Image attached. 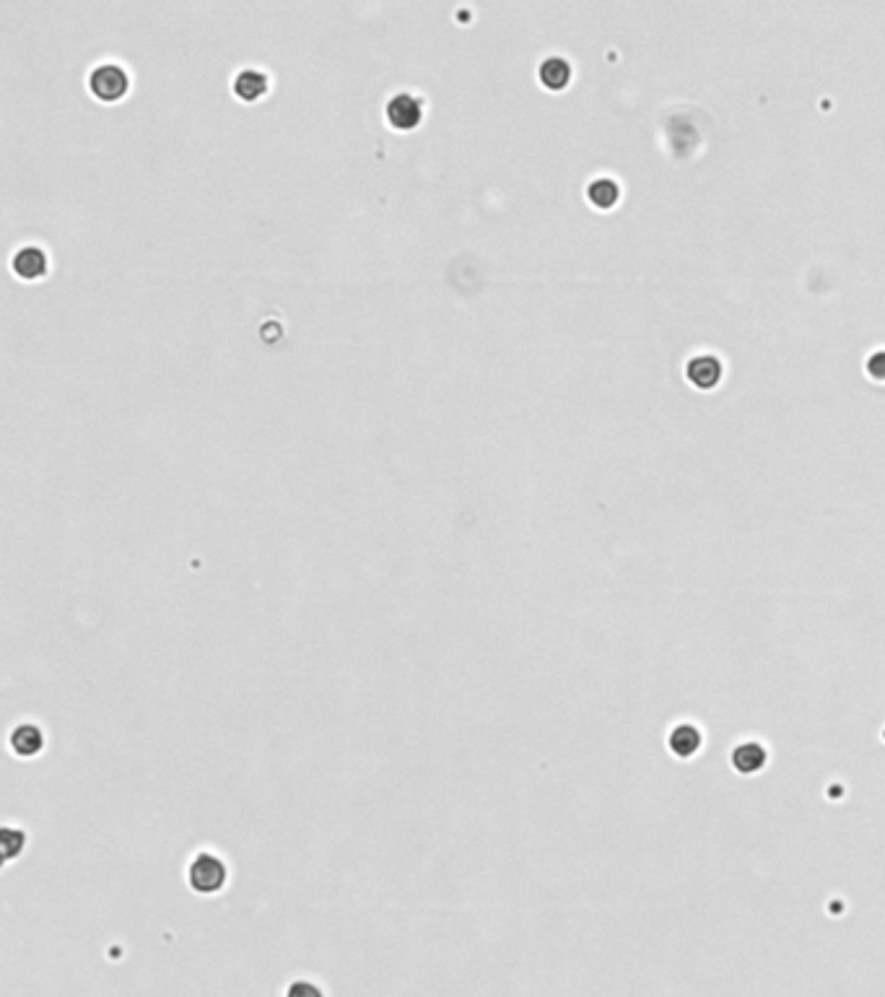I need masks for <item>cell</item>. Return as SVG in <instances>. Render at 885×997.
<instances>
[{
  "instance_id": "6da1fadb",
  "label": "cell",
  "mask_w": 885,
  "mask_h": 997,
  "mask_svg": "<svg viewBox=\"0 0 885 997\" xmlns=\"http://www.w3.org/2000/svg\"><path fill=\"white\" fill-rule=\"evenodd\" d=\"M187 883L195 893L211 896L224 891V886L229 883V868L218 854L198 852L187 868Z\"/></svg>"
},
{
  "instance_id": "7a4b0ae2",
  "label": "cell",
  "mask_w": 885,
  "mask_h": 997,
  "mask_svg": "<svg viewBox=\"0 0 885 997\" xmlns=\"http://www.w3.org/2000/svg\"><path fill=\"white\" fill-rule=\"evenodd\" d=\"M130 78L123 65L117 63H99L89 73V89L96 99L102 102H117L120 96H125Z\"/></svg>"
},
{
  "instance_id": "3957f363",
  "label": "cell",
  "mask_w": 885,
  "mask_h": 997,
  "mask_svg": "<svg viewBox=\"0 0 885 997\" xmlns=\"http://www.w3.org/2000/svg\"><path fill=\"white\" fill-rule=\"evenodd\" d=\"M384 115H387V123L395 127V130H413L421 123V117H423V105H421V99L413 96V94L400 91V94L387 99Z\"/></svg>"
},
{
  "instance_id": "277c9868",
  "label": "cell",
  "mask_w": 885,
  "mask_h": 997,
  "mask_svg": "<svg viewBox=\"0 0 885 997\" xmlns=\"http://www.w3.org/2000/svg\"><path fill=\"white\" fill-rule=\"evenodd\" d=\"M11 268H14V273H16L18 278L32 281V278L45 275V271H47V254H45L42 247H36V244L18 247L16 253H14V257H11Z\"/></svg>"
},
{
  "instance_id": "5b68a950",
  "label": "cell",
  "mask_w": 885,
  "mask_h": 997,
  "mask_svg": "<svg viewBox=\"0 0 885 997\" xmlns=\"http://www.w3.org/2000/svg\"><path fill=\"white\" fill-rule=\"evenodd\" d=\"M8 743H11V751L16 753L18 759H35L36 753H42V748H45V733L32 723H21V725L14 727Z\"/></svg>"
},
{
  "instance_id": "8992f818",
  "label": "cell",
  "mask_w": 885,
  "mask_h": 997,
  "mask_svg": "<svg viewBox=\"0 0 885 997\" xmlns=\"http://www.w3.org/2000/svg\"><path fill=\"white\" fill-rule=\"evenodd\" d=\"M268 86H271V78L260 71V68H242V71L234 75V81H232V89H234V94L239 96V99H244V102H254V99H260V96L268 91Z\"/></svg>"
},
{
  "instance_id": "52a82bcc",
  "label": "cell",
  "mask_w": 885,
  "mask_h": 997,
  "mask_svg": "<svg viewBox=\"0 0 885 997\" xmlns=\"http://www.w3.org/2000/svg\"><path fill=\"white\" fill-rule=\"evenodd\" d=\"M686 374L696 387L709 390V387H714L720 382V377H722V364H720V359L709 356V354H701V356H693L688 362Z\"/></svg>"
},
{
  "instance_id": "ba28073f",
  "label": "cell",
  "mask_w": 885,
  "mask_h": 997,
  "mask_svg": "<svg viewBox=\"0 0 885 997\" xmlns=\"http://www.w3.org/2000/svg\"><path fill=\"white\" fill-rule=\"evenodd\" d=\"M538 78H541V84L545 86V89L559 91L572 81V65H569V60H566V57H561V55H551V57H545V60L541 63V68H538Z\"/></svg>"
},
{
  "instance_id": "9c48e42d",
  "label": "cell",
  "mask_w": 885,
  "mask_h": 997,
  "mask_svg": "<svg viewBox=\"0 0 885 997\" xmlns=\"http://www.w3.org/2000/svg\"><path fill=\"white\" fill-rule=\"evenodd\" d=\"M587 198L597 208H611L618 200V182L611 177H597L587 184Z\"/></svg>"
},
{
  "instance_id": "30bf717a",
  "label": "cell",
  "mask_w": 885,
  "mask_h": 997,
  "mask_svg": "<svg viewBox=\"0 0 885 997\" xmlns=\"http://www.w3.org/2000/svg\"><path fill=\"white\" fill-rule=\"evenodd\" d=\"M699 743H701L699 730L691 725H681L675 733H672V735H670V748H672V753H678V756H691V753L699 748Z\"/></svg>"
},
{
  "instance_id": "8fae6325",
  "label": "cell",
  "mask_w": 885,
  "mask_h": 997,
  "mask_svg": "<svg viewBox=\"0 0 885 997\" xmlns=\"http://www.w3.org/2000/svg\"><path fill=\"white\" fill-rule=\"evenodd\" d=\"M0 847H3V860H5V862H11L14 857H18V854L24 852V847H26V834H24V829L3 826V832H0Z\"/></svg>"
},
{
  "instance_id": "7c38bea8",
  "label": "cell",
  "mask_w": 885,
  "mask_h": 997,
  "mask_svg": "<svg viewBox=\"0 0 885 997\" xmlns=\"http://www.w3.org/2000/svg\"><path fill=\"white\" fill-rule=\"evenodd\" d=\"M763 759H766V753H763V748L756 743L741 745V748L735 751V766H738L741 772H756V769L763 766Z\"/></svg>"
},
{
  "instance_id": "4fadbf2b",
  "label": "cell",
  "mask_w": 885,
  "mask_h": 997,
  "mask_svg": "<svg viewBox=\"0 0 885 997\" xmlns=\"http://www.w3.org/2000/svg\"><path fill=\"white\" fill-rule=\"evenodd\" d=\"M286 997H325L323 995V990L317 987V984H312V982H293L289 987V992H286Z\"/></svg>"
},
{
  "instance_id": "5bb4252c",
  "label": "cell",
  "mask_w": 885,
  "mask_h": 997,
  "mask_svg": "<svg viewBox=\"0 0 885 997\" xmlns=\"http://www.w3.org/2000/svg\"><path fill=\"white\" fill-rule=\"evenodd\" d=\"M868 372L875 377V380H885V351H875L870 356Z\"/></svg>"
}]
</instances>
